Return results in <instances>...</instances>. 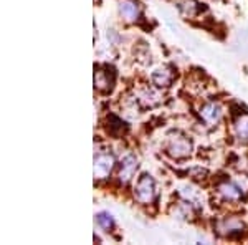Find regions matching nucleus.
<instances>
[{"label":"nucleus","instance_id":"obj_1","mask_svg":"<svg viewBox=\"0 0 248 245\" xmlns=\"http://www.w3.org/2000/svg\"><path fill=\"white\" fill-rule=\"evenodd\" d=\"M166 151L174 159H186L192 152V143L187 136L181 134V132H174L167 138Z\"/></svg>","mask_w":248,"mask_h":245},{"label":"nucleus","instance_id":"obj_2","mask_svg":"<svg viewBox=\"0 0 248 245\" xmlns=\"http://www.w3.org/2000/svg\"><path fill=\"white\" fill-rule=\"evenodd\" d=\"M155 182L154 179L151 178L149 174H142L141 178L138 179L134 187V197L139 204H144V206H149V204L154 202L155 199Z\"/></svg>","mask_w":248,"mask_h":245},{"label":"nucleus","instance_id":"obj_3","mask_svg":"<svg viewBox=\"0 0 248 245\" xmlns=\"http://www.w3.org/2000/svg\"><path fill=\"white\" fill-rule=\"evenodd\" d=\"M114 164H116V159L109 152H99L98 156H94V166H93L94 179L96 180L106 179L108 176L111 174V171L114 169Z\"/></svg>","mask_w":248,"mask_h":245},{"label":"nucleus","instance_id":"obj_4","mask_svg":"<svg viewBox=\"0 0 248 245\" xmlns=\"http://www.w3.org/2000/svg\"><path fill=\"white\" fill-rule=\"evenodd\" d=\"M138 158L133 154H127L126 158L121 161V164H119V182L121 184H127L131 182L136 174V171H138Z\"/></svg>","mask_w":248,"mask_h":245},{"label":"nucleus","instance_id":"obj_5","mask_svg":"<svg viewBox=\"0 0 248 245\" xmlns=\"http://www.w3.org/2000/svg\"><path fill=\"white\" fill-rule=\"evenodd\" d=\"M118 12L121 15V18L124 22L133 23L139 18L141 12H139V7L134 0H119L118 2Z\"/></svg>","mask_w":248,"mask_h":245},{"label":"nucleus","instance_id":"obj_6","mask_svg":"<svg viewBox=\"0 0 248 245\" xmlns=\"http://www.w3.org/2000/svg\"><path fill=\"white\" fill-rule=\"evenodd\" d=\"M201 118L209 126H215L220 121V118H222V108H220V104L215 101L205 103L201 108Z\"/></svg>","mask_w":248,"mask_h":245},{"label":"nucleus","instance_id":"obj_7","mask_svg":"<svg viewBox=\"0 0 248 245\" xmlns=\"http://www.w3.org/2000/svg\"><path fill=\"white\" fill-rule=\"evenodd\" d=\"M113 83H114V76L113 73H109L108 68H98L94 71V88L103 93L113 90Z\"/></svg>","mask_w":248,"mask_h":245},{"label":"nucleus","instance_id":"obj_8","mask_svg":"<svg viewBox=\"0 0 248 245\" xmlns=\"http://www.w3.org/2000/svg\"><path fill=\"white\" fill-rule=\"evenodd\" d=\"M243 229H245L243 222H240L237 219H227L217 224L218 234L225 237H232L233 234H243Z\"/></svg>","mask_w":248,"mask_h":245},{"label":"nucleus","instance_id":"obj_9","mask_svg":"<svg viewBox=\"0 0 248 245\" xmlns=\"http://www.w3.org/2000/svg\"><path fill=\"white\" fill-rule=\"evenodd\" d=\"M175 5L184 18H194L201 14V3L195 0H177Z\"/></svg>","mask_w":248,"mask_h":245},{"label":"nucleus","instance_id":"obj_10","mask_svg":"<svg viewBox=\"0 0 248 245\" xmlns=\"http://www.w3.org/2000/svg\"><path fill=\"white\" fill-rule=\"evenodd\" d=\"M218 194L222 196V199H225V200H238V199H242V196H243V191L240 189L237 184H233V182H229V180H225V182H222L218 186Z\"/></svg>","mask_w":248,"mask_h":245},{"label":"nucleus","instance_id":"obj_11","mask_svg":"<svg viewBox=\"0 0 248 245\" xmlns=\"http://www.w3.org/2000/svg\"><path fill=\"white\" fill-rule=\"evenodd\" d=\"M233 131H235V136H237L238 141L248 143V114L247 113H242L237 119H235Z\"/></svg>","mask_w":248,"mask_h":245},{"label":"nucleus","instance_id":"obj_12","mask_svg":"<svg viewBox=\"0 0 248 245\" xmlns=\"http://www.w3.org/2000/svg\"><path fill=\"white\" fill-rule=\"evenodd\" d=\"M151 80H153V83L155 86L159 88H164V86H169L170 82H172V71L169 68H159V70H155L153 76H151Z\"/></svg>","mask_w":248,"mask_h":245},{"label":"nucleus","instance_id":"obj_13","mask_svg":"<svg viewBox=\"0 0 248 245\" xmlns=\"http://www.w3.org/2000/svg\"><path fill=\"white\" fill-rule=\"evenodd\" d=\"M96 224L108 232L114 227V219H113V215L108 214V212H99V214L96 215Z\"/></svg>","mask_w":248,"mask_h":245}]
</instances>
